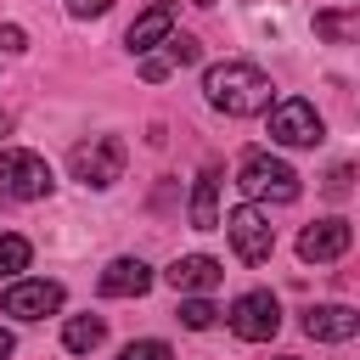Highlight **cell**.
<instances>
[{
    "instance_id": "cell-21",
    "label": "cell",
    "mask_w": 360,
    "mask_h": 360,
    "mask_svg": "<svg viewBox=\"0 0 360 360\" xmlns=\"http://www.w3.org/2000/svg\"><path fill=\"white\" fill-rule=\"evenodd\" d=\"M141 79H146V84H163V79H169V62H163V56H146V62H141Z\"/></svg>"
},
{
    "instance_id": "cell-23",
    "label": "cell",
    "mask_w": 360,
    "mask_h": 360,
    "mask_svg": "<svg viewBox=\"0 0 360 360\" xmlns=\"http://www.w3.org/2000/svg\"><path fill=\"white\" fill-rule=\"evenodd\" d=\"M0 51H28V34H22L17 22H6V28H0Z\"/></svg>"
},
{
    "instance_id": "cell-24",
    "label": "cell",
    "mask_w": 360,
    "mask_h": 360,
    "mask_svg": "<svg viewBox=\"0 0 360 360\" xmlns=\"http://www.w3.org/2000/svg\"><path fill=\"white\" fill-rule=\"evenodd\" d=\"M68 11H73V17H101L107 0H68Z\"/></svg>"
},
{
    "instance_id": "cell-10",
    "label": "cell",
    "mask_w": 360,
    "mask_h": 360,
    "mask_svg": "<svg viewBox=\"0 0 360 360\" xmlns=\"http://www.w3.org/2000/svg\"><path fill=\"white\" fill-rule=\"evenodd\" d=\"M174 11H180V0H152L135 22H129V34H124V45L135 51V56H146L152 45H163L169 34H174Z\"/></svg>"
},
{
    "instance_id": "cell-19",
    "label": "cell",
    "mask_w": 360,
    "mask_h": 360,
    "mask_svg": "<svg viewBox=\"0 0 360 360\" xmlns=\"http://www.w3.org/2000/svg\"><path fill=\"white\" fill-rule=\"evenodd\" d=\"M214 315H219V309H214L208 298H180V326H191V332H208V326H214Z\"/></svg>"
},
{
    "instance_id": "cell-15",
    "label": "cell",
    "mask_w": 360,
    "mask_h": 360,
    "mask_svg": "<svg viewBox=\"0 0 360 360\" xmlns=\"http://www.w3.org/2000/svg\"><path fill=\"white\" fill-rule=\"evenodd\" d=\"M101 338H107V321L101 315H73L62 326V349L68 354H90V349H101Z\"/></svg>"
},
{
    "instance_id": "cell-4",
    "label": "cell",
    "mask_w": 360,
    "mask_h": 360,
    "mask_svg": "<svg viewBox=\"0 0 360 360\" xmlns=\"http://www.w3.org/2000/svg\"><path fill=\"white\" fill-rule=\"evenodd\" d=\"M270 141H276V146H321V141H326V124H321L315 101H304V96L276 101V107H270Z\"/></svg>"
},
{
    "instance_id": "cell-8",
    "label": "cell",
    "mask_w": 360,
    "mask_h": 360,
    "mask_svg": "<svg viewBox=\"0 0 360 360\" xmlns=\"http://www.w3.org/2000/svg\"><path fill=\"white\" fill-rule=\"evenodd\" d=\"M349 242H354L349 219H315V225H304V236H298V259H304V264H332V259L349 253Z\"/></svg>"
},
{
    "instance_id": "cell-12",
    "label": "cell",
    "mask_w": 360,
    "mask_h": 360,
    "mask_svg": "<svg viewBox=\"0 0 360 360\" xmlns=\"http://www.w3.org/2000/svg\"><path fill=\"white\" fill-rule=\"evenodd\" d=\"M163 276H169L174 292H208V287H219L225 270H219V259H208V253H186V259H174Z\"/></svg>"
},
{
    "instance_id": "cell-27",
    "label": "cell",
    "mask_w": 360,
    "mask_h": 360,
    "mask_svg": "<svg viewBox=\"0 0 360 360\" xmlns=\"http://www.w3.org/2000/svg\"><path fill=\"white\" fill-rule=\"evenodd\" d=\"M191 6H214V0H191Z\"/></svg>"
},
{
    "instance_id": "cell-20",
    "label": "cell",
    "mask_w": 360,
    "mask_h": 360,
    "mask_svg": "<svg viewBox=\"0 0 360 360\" xmlns=\"http://www.w3.org/2000/svg\"><path fill=\"white\" fill-rule=\"evenodd\" d=\"M118 360H174V349H169L163 338H141V343H124Z\"/></svg>"
},
{
    "instance_id": "cell-28",
    "label": "cell",
    "mask_w": 360,
    "mask_h": 360,
    "mask_svg": "<svg viewBox=\"0 0 360 360\" xmlns=\"http://www.w3.org/2000/svg\"><path fill=\"white\" fill-rule=\"evenodd\" d=\"M281 360H292V354H281Z\"/></svg>"
},
{
    "instance_id": "cell-3",
    "label": "cell",
    "mask_w": 360,
    "mask_h": 360,
    "mask_svg": "<svg viewBox=\"0 0 360 360\" xmlns=\"http://www.w3.org/2000/svg\"><path fill=\"white\" fill-rule=\"evenodd\" d=\"M236 186H242L248 197H270V202H292V197H298L292 163H281V158H270V152H248L242 169H236Z\"/></svg>"
},
{
    "instance_id": "cell-9",
    "label": "cell",
    "mask_w": 360,
    "mask_h": 360,
    "mask_svg": "<svg viewBox=\"0 0 360 360\" xmlns=\"http://www.w3.org/2000/svg\"><path fill=\"white\" fill-rule=\"evenodd\" d=\"M62 309V281H11L6 287V315L17 321H45Z\"/></svg>"
},
{
    "instance_id": "cell-7",
    "label": "cell",
    "mask_w": 360,
    "mask_h": 360,
    "mask_svg": "<svg viewBox=\"0 0 360 360\" xmlns=\"http://www.w3.org/2000/svg\"><path fill=\"white\" fill-rule=\"evenodd\" d=\"M225 326L242 338V343H270L276 338V326H281V304H276V292H242L236 304H231V315H225Z\"/></svg>"
},
{
    "instance_id": "cell-18",
    "label": "cell",
    "mask_w": 360,
    "mask_h": 360,
    "mask_svg": "<svg viewBox=\"0 0 360 360\" xmlns=\"http://www.w3.org/2000/svg\"><path fill=\"white\" fill-rule=\"evenodd\" d=\"M197 56H202V45H197L191 34H169V39H163V62H169V68H191Z\"/></svg>"
},
{
    "instance_id": "cell-2",
    "label": "cell",
    "mask_w": 360,
    "mask_h": 360,
    "mask_svg": "<svg viewBox=\"0 0 360 360\" xmlns=\"http://www.w3.org/2000/svg\"><path fill=\"white\" fill-rule=\"evenodd\" d=\"M51 191V163L39 152H17L6 146L0 152V202H34Z\"/></svg>"
},
{
    "instance_id": "cell-14",
    "label": "cell",
    "mask_w": 360,
    "mask_h": 360,
    "mask_svg": "<svg viewBox=\"0 0 360 360\" xmlns=\"http://www.w3.org/2000/svg\"><path fill=\"white\" fill-rule=\"evenodd\" d=\"M191 231H219V174L202 169L191 191Z\"/></svg>"
},
{
    "instance_id": "cell-5",
    "label": "cell",
    "mask_w": 360,
    "mask_h": 360,
    "mask_svg": "<svg viewBox=\"0 0 360 360\" xmlns=\"http://www.w3.org/2000/svg\"><path fill=\"white\" fill-rule=\"evenodd\" d=\"M124 141L118 135H90V141H79L73 146V180H84V186H96V191H107L118 174H124Z\"/></svg>"
},
{
    "instance_id": "cell-26",
    "label": "cell",
    "mask_w": 360,
    "mask_h": 360,
    "mask_svg": "<svg viewBox=\"0 0 360 360\" xmlns=\"http://www.w3.org/2000/svg\"><path fill=\"white\" fill-rule=\"evenodd\" d=\"M6 129H11V118H6V112H0V135H6Z\"/></svg>"
},
{
    "instance_id": "cell-11",
    "label": "cell",
    "mask_w": 360,
    "mask_h": 360,
    "mask_svg": "<svg viewBox=\"0 0 360 360\" xmlns=\"http://www.w3.org/2000/svg\"><path fill=\"white\" fill-rule=\"evenodd\" d=\"M304 332H309L315 343H349V338L360 332V315H354L349 304H309V309H304Z\"/></svg>"
},
{
    "instance_id": "cell-22",
    "label": "cell",
    "mask_w": 360,
    "mask_h": 360,
    "mask_svg": "<svg viewBox=\"0 0 360 360\" xmlns=\"http://www.w3.org/2000/svg\"><path fill=\"white\" fill-rule=\"evenodd\" d=\"M349 180H354V169H349V163H338V169L326 174V191H332V197H343V191H349Z\"/></svg>"
},
{
    "instance_id": "cell-1",
    "label": "cell",
    "mask_w": 360,
    "mask_h": 360,
    "mask_svg": "<svg viewBox=\"0 0 360 360\" xmlns=\"http://www.w3.org/2000/svg\"><path fill=\"white\" fill-rule=\"evenodd\" d=\"M202 96L231 118H253V112L270 107V79L253 62H214L202 73Z\"/></svg>"
},
{
    "instance_id": "cell-13",
    "label": "cell",
    "mask_w": 360,
    "mask_h": 360,
    "mask_svg": "<svg viewBox=\"0 0 360 360\" xmlns=\"http://www.w3.org/2000/svg\"><path fill=\"white\" fill-rule=\"evenodd\" d=\"M96 287H101V298H141V292L152 287V270H146L141 259H112Z\"/></svg>"
},
{
    "instance_id": "cell-16",
    "label": "cell",
    "mask_w": 360,
    "mask_h": 360,
    "mask_svg": "<svg viewBox=\"0 0 360 360\" xmlns=\"http://www.w3.org/2000/svg\"><path fill=\"white\" fill-rule=\"evenodd\" d=\"M315 34L332 39V45H343V39L360 34V17H354V11H315Z\"/></svg>"
},
{
    "instance_id": "cell-6",
    "label": "cell",
    "mask_w": 360,
    "mask_h": 360,
    "mask_svg": "<svg viewBox=\"0 0 360 360\" xmlns=\"http://www.w3.org/2000/svg\"><path fill=\"white\" fill-rule=\"evenodd\" d=\"M225 236H231V248H236V259H242V264H264V259L276 253V225H270V219H264L253 202L231 208Z\"/></svg>"
},
{
    "instance_id": "cell-17",
    "label": "cell",
    "mask_w": 360,
    "mask_h": 360,
    "mask_svg": "<svg viewBox=\"0 0 360 360\" xmlns=\"http://www.w3.org/2000/svg\"><path fill=\"white\" fill-rule=\"evenodd\" d=\"M28 259H34V248H28V236H0V281H17V270H28Z\"/></svg>"
},
{
    "instance_id": "cell-25",
    "label": "cell",
    "mask_w": 360,
    "mask_h": 360,
    "mask_svg": "<svg viewBox=\"0 0 360 360\" xmlns=\"http://www.w3.org/2000/svg\"><path fill=\"white\" fill-rule=\"evenodd\" d=\"M11 349H17V338H11V332H6V326H0V360H6V354H11Z\"/></svg>"
}]
</instances>
